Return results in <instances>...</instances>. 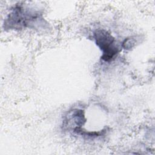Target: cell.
I'll return each mask as SVG.
<instances>
[{
	"instance_id": "obj_1",
	"label": "cell",
	"mask_w": 155,
	"mask_h": 155,
	"mask_svg": "<svg viewBox=\"0 0 155 155\" xmlns=\"http://www.w3.org/2000/svg\"><path fill=\"white\" fill-rule=\"evenodd\" d=\"M25 4H16L4 21V28L21 30L25 28L36 29L38 24H42L44 19L39 11Z\"/></svg>"
},
{
	"instance_id": "obj_2",
	"label": "cell",
	"mask_w": 155,
	"mask_h": 155,
	"mask_svg": "<svg viewBox=\"0 0 155 155\" xmlns=\"http://www.w3.org/2000/svg\"><path fill=\"white\" fill-rule=\"evenodd\" d=\"M96 44L102 53L101 59L105 62L113 60L120 49L115 38L104 29H96L93 33Z\"/></svg>"
}]
</instances>
